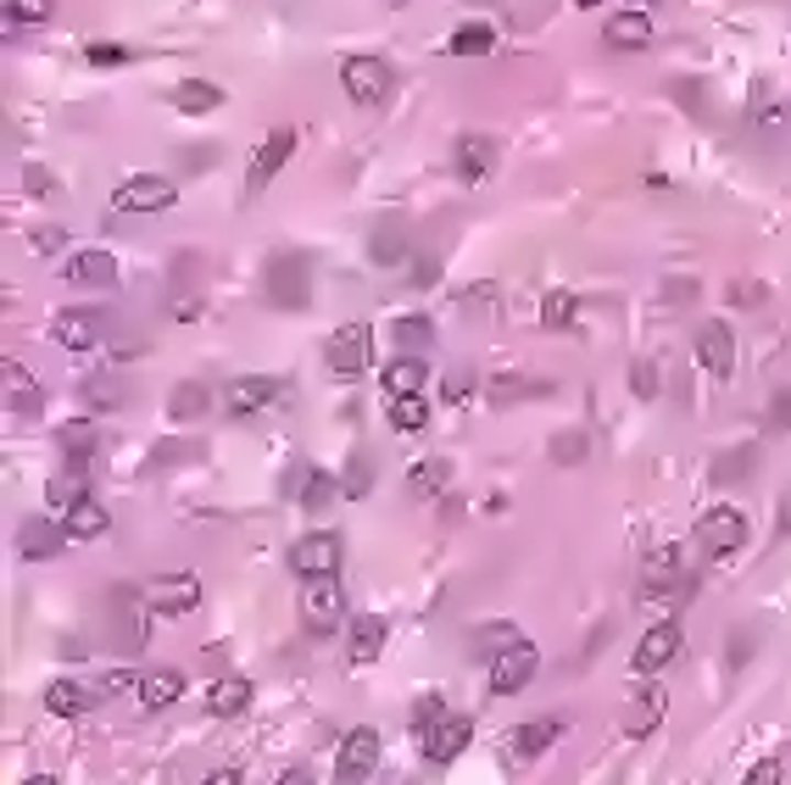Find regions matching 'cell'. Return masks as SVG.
Returning <instances> with one entry per match:
<instances>
[{
    "label": "cell",
    "instance_id": "cell-41",
    "mask_svg": "<svg viewBox=\"0 0 791 785\" xmlns=\"http://www.w3.org/2000/svg\"><path fill=\"white\" fill-rule=\"evenodd\" d=\"M574 318H580V301H574L569 290H547V296H541V329L563 334V329H574Z\"/></svg>",
    "mask_w": 791,
    "mask_h": 785
},
{
    "label": "cell",
    "instance_id": "cell-17",
    "mask_svg": "<svg viewBox=\"0 0 791 785\" xmlns=\"http://www.w3.org/2000/svg\"><path fill=\"white\" fill-rule=\"evenodd\" d=\"M696 363L708 368L714 379L736 374V334H730V323H719V318L696 323Z\"/></svg>",
    "mask_w": 791,
    "mask_h": 785
},
{
    "label": "cell",
    "instance_id": "cell-21",
    "mask_svg": "<svg viewBox=\"0 0 791 785\" xmlns=\"http://www.w3.org/2000/svg\"><path fill=\"white\" fill-rule=\"evenodd\" d=\"M452 167H458L463 185H485L491 173H496V140H491V134H458Z\"/></svg>",
    "mask_w": 791,
    "mask_h": 785
},
{
    "label": "cell",
    "instance_id": "cell-43",
    "mask_svg": "<svg viewBox=\"0 0 791 785\" xmlns=\"http://www.w3.org/2000/svg\"><path fill=\"white\" fill-rule=\"evenodd\" d=\"M340 490H345L351 501H363V496L374 490V457H369V452H358V457L345 463V474H340Z\"/></svg>",
    "mask_w": 791,
    "mask_h": 785
},
{
    "label": "cell",
    "instance_id": "cell-25",
    "mask_svg": "<svg viewBox=\"0 0 791 785\" xmlns=\"http://www.w3.org/2000/svg\"><path fill=\"white\" fill-rule=\"evenodd\" d=\"M602 45H613V51H647L652 45V18L647 12H613L602 23Z\"/></svg>",
    "mask_w": 791,
    "mask_h": 785
},
{
    "label": "cell",
    "instance_id": "cell-61",
    "mask_svg": "<svg viewBox=\"0 0 791 785\" xmlns=\"http://www.w3.org/2000/svg\"><path fill=\"white\" fill-rule=\"evenodd\" d=\"M474 7H496V0H474Z\"/></svg>",
    "mask_w": 791,
    "mask_h": 785
},
{
    "label": "cell",
    "instance_id": "cell-24",
    "mask_svg": "<svg viewBox=\"0 0 791 785\" xmlns=\"http://www.w3.org/2000/svg\"><path fill=\"white\" fill-rule=\"evenodd\" d=\"M67 541H73V535H67V523H51V518H29L23 530H18V552H23L29 563H45V557H56Z\"/></svg>",
    "mask_w": 791,
    "mask_h": 785
},
{
    "label": "cell",
    "instance_id": "cell-33",
    "mask_svg": "<svg viewBox=\"0 0 791 785\" xmlns=\"http://www.w3.org/2000/svg\"><path fill=\"white\" fill-rule=\"evenodd\" d=\"M391 340L402 345L407 357H429V352H435V323L418 318V312H413V318H396V323H391Z\"/></svg>",
    "mask_w": 791,
    "mask_h": 785
},
{
    "label": "cell",
    "instance_id": "cell-42",
    "mask_svg": "<svg viewBox=\"0 0 791 785\" xmlns=\"http://www.w3.org/2000/svg\"><path fill=\"white\" fill-rule=\"evenodd\" d=\"M84 496H90V479L73 474V468H67V474H56V479L45 485V501H51L56 512H67V507H73V501H84Z\"/></svg>",
    "mask_w": 791,
    "mask_h": 785
},
{
    "label": "cell",
    "instance_id": "cell-39",
    "mask_svg": "<svg viewBox=\"0 0 791 785\" xmlns=\"http://www.w3.org/2000/svg\"><path fill=\"white\" fill-rule=\"evenodd\" d=\"M7 385H12V418H40L45 412V390L40 385H23V368L18 363H7Z\"/></svg>",
    "mask_w": 791,
    "mask_h": 785
},
{
    "label": "cell",
    "instance_id": "cell-52",
    "mask_svg": "<svg viewBox=\"0 0 791 785\" xmlns=\"http://www.w3.org/2000/svg\"><path fill=\"white\" fill-rule=\"evenodd\" d=\"M780 429H791V390L769 396V434H780Z\"/></svg>",
    "mask_w": 791,
    "mask_h": 785
},
{
    "label": "cell",
    "instance_id": "cell-7",
    "mask_svg": "<svg viewBox=\"0 0 791 785\" xmlns=\"http://www.w3.org/2000/svg\"><path fill=\"white\" fill-rule=\"evenodd\" d=\"M340 563H345V541H340L334 530H312V535H301V541L290 546V574H296V579L340 574Z\"/></svg>",
    "mask_w": 791,
    "mask_h": 785
},
{
    "label": "cell",
    "instance_id": "cell-37",
    "mask_svg": "<svg viewBox=\"0 0 791 785\" xmlns=\"http://www.w3.org/2000/svg\"><path fill=\"white\" fill-rule=\"evenodd\" d=\"M385 412H391V429H402V434H418V429L429 423L424 390H413V396H385Z\"/></svg>",
    "mask_w": 791,
    "mask_h": 785
},
{
    "label": "cell",
    "instance_id": "cell-30",
    "mask_svg": "<svg viewBox=\"0 0 791 785\" xmlns=\"http://www.w3.org/2000/svg\"><path fill=\"white\" fill-rule=\"evenodd\" d=\"M62 523H67V535H73V541H96V535H107V530H112V518H107V507H101L96 496L73 501V507L62 512Z\"/></svg>",
    "mask_w": 791,
    "mask_h": 785
},
{
    "label": "cell",
    "instance_id": "cell-4",
    "mask_svg": "<svg viewBox=\"0 0 791 785\" xmlns=\"http://www.w3.org/2000/svg\"><path fill=\"white\" fill-rule=\"evenodd\" d=\"M323 363H329L334 379L369 374V363H374V329H369L363 318H358V323H340V329L323 340Z\"/></svg>",
    "mask_w": 791,
    "mask_h": 785
},
{
    "label": "cell",
    "instance_id": "cell-51",
    "mask_svg": "<svg viewBox=\"0 0 791 785\" xmlns=\"http://www.w3.org/2000/svg\"><path fill=\"white\" fill-rule=\"evenodd\" d=\"M513 641H518L513 624H485V630L474 635V646H485V652H502V646H513Z\"/></svg>",
    "mask_w": 791,
    "mask_h": 785
},
{
    "label": "cell",
    "instance_id": "cell-13",
    "mask_svg": "<svg viewBox=\"0 0 791 785\" xmlns=\"http://www.w3.org/2000/svg\"><path fill=\"white\" fill-rule=\"evenodd\" d=\"M691 596H696V574H647L636 590L641 613H658V619H674Z\"/></svg>",
    "mask_w": 791,
    "mask_h": 785
},
{
    "label": "cell",
    "instance_id": "cell-38",
    "mask_svg": "<svg viewBox=\"0 0 791 785\" xmlns=\"http://www.w3.org/2000/svg\"><path fill=\"white\" fill-rule=\"evenodd\" d=\"M96 441H101V429H96L90 418H67V423L56 429V446H62L67 457H90Z\"/></svg>",
    "mask_w": 791,
    "mask_h": 785
},
{
    "label": "cell",
    "instance_id": "cell-47",
    "mask_svg": "<svg viewBox=\"0 0 791 785\" xmlns=\"http://www.w3.org/2000/svg\"><path fill=\"white\" fill-rule=\"evenodd\" d=\"M84 56H90V67H123V62H134V51H129V45H118V40H96V45H84Z\"/></svg>",
    "mask_w": 791,
    "mask_h": 785
},
{
    "label": "cell",
    "instance_id": "cell-35",
    "mask_svg": "<svg viewBox=\"0 0 791 785\" xmlns=\"http://www.w3.org/2000/svg\"><path fill=\"white\" fill-rule=\"evenodd\" d=\"M447 485H452V463L447 457H424V463L407 468V490L413 496H441Z\"/></svg>",
    "mask_w": 791,
    "mask_h": 785
},
{
    "label": "cell",
    "instance_id": "cell-19",
    "mask_svg": "<svg viewBox=\"0 0 791 785\" xmlns=\"http://www.w3.org/2000/svg\"><path fill=\"white\" fill-rule=\"evenodd\" d=\"M380 769V730H351L340 741V758H334V780H369Z\"/></svg>",
    "mask_w": 791,
    "mask_h": 785
},
{
    "label": "cell",
    "instance_id": "cell-29",
    "mask_svg": "<svg viewBox=\"0 0 791 785\" xmlns=\"http://www.w3.org/2000/svg\"><path fill=\"white\" fill-rule=\"evenodd\" d=\"M251 679L245 674H223V679H212V690H207V714L212 719H240L245 708H251Z\"/></svg>",
    "mask_w": 791,
    "mask_h": 785
},
{
    "label": "cell",
    "instance_id": "cell-53",
    "mask_svg": "<svg viewBox=\"0 0 791 785\" xmlns=\"http://www.w3.org/2000/svg\"><path fill=\"white\" fill-rule=\"evenodd\" d=\"M407 279H413L418 290H424V285H435V279H441V256H429V251H424V256H413V274H407Z\"/></svg>",
    "mask_w": 791,
    "mask_h": 785
},
{
    "label": "cell",
    "instance_id": "cell-26",
    "mask_svg": "<svg viewBox=\"0 0 791 785\" xmlns=\"http://www.w3.org/2000/svg\"><path fill=\"white\" fill-rule=\"evenodd\" d=\"M663 708H669V696H663L658 685L636 690V696H630V703H625V736H630V741L652 736V730L663 725Z\"/></svg>",
    "mask_w": 791,
    "mask_h": 785
},
{
    "label": "cell",
    "instance_id": "cell-3",
    "mask_svg": "<svg viewBox=\"0 0 791 785\" xmlns=\"http://www.w3.org/2000/svg\"><path fill=\"white\" fill-rule=\"evenodd\" d=\"M340 84L358 107H385L396 96V67L385 56H345L340 62Z\"/></svg>",
    "mask_w": 791,
    "mask_h": 785
},
{
    "label": "cell",
    "instance_id": "cell-6",
    "mask_svg": "<svg viewBox=\"0 0 791 785\" xmlns=\"http://www.w3.org/2000/svg\"><path fill=\"white\" fill-rule=\"evenodd\" d=\"M279 490H285V501H296V507H307V512H323V507L340 496V479L323 474L318 463H290V468L279 474Z\"/></svg>",
    "mask_w": 791,
    "mask_h": 785
},
{
    "label": "cell",
    "instance_id": "cell-59",
    "mask_svg": "<svg viewBox=\"0 0 791 785\" xmlns=\"http://www.w3.org/2000/svg\"><path fill=\"white\" fill-rule=\"evenodd\" d=\"M90 396H96V407H123V396L107 390V385H90Z\"/></svg>",
    "mask_w": 791,
    "mask_h": 785
},
{
    "label": "cell",
    "instance_id": "cell-11",
    "mask_svg": "<svg viewBox=\"0 0 791 785\" xmlns=\"http://www.w3.org/2000/svg\"><path fill=\"white\" fill-rule=\"evenodd\" d=\"M179 201V185L162 179V173H140V179H123L112 190V212H167Z\"/></svg>",
    "mask_w": 791,
    "mask_h": 785
},
{
    "label": "cell",
    "instance_id": "cell-32",
    "mask_svg": "<svg viewBox=\"0 0 791 785\" xmlns=\"http://www.w3.org/2000/svg\"><path fill=\"white\" fill-rule=\"evenodd\" d=\"M84 708H90V690H84L78 679H51L45 685V714L51 719H78Z\"/></svg>",
    "mask_w": 791,
    "mask_h": 785
},
{
    "label": "cell",
    "instance_id": "cell-22",
    "mask_svg": "<svg viewBox=\"0 0 791 785\" xmlns=\"http://www.w3.org/2000/svg\"><path fill=\"white\" fill-rule=\"evenodd\" d=\"M385 635H391V624L380 613H358V619L345 624V657L358 663V668H369L385 652Z\"/></svg>",
    "mask_w": 791,
    "mask_h": 785
},
{
    "label": "cell",
    "instance_id": "cell-44",
    "mask_svg": "<svg viewBox=\"0 0 791 785\" xmlns=\"http://www.w3.org/2000/svg\"><path fill=\"white\" fill-rule=\"evenodd\" d=\"M0 12H7V29H18V23H51V0H0Z\"/></svg>",
    "mask_w": 791,
    "mask_h": 785
},
{
    "label": "cell",
    "instance_id": "cell-2",
    "mask_svg": "<svg viewBox=\"0 0 791 785\" xmlns=\"http://www.w3.org/2000/svg\"><path fill=\"white\" fill-rule=\"evenodd\" d=\"M691 546H696V557L702 563H719V557H730V552H741L747 546V512L741 507H708L696 518V530H691Z\"/></svg>",
    "mask_w": 791,
    "mask_h": 785
},
{
    "label": "cell",
    "instance_id": "cell-48",
    "mask_svg": "<svg viewBox=\"0 0 791 785\" xmlns=\"http://www.w3.org/2000/svg\"><path fill=\"white\" fill-rule=\"evenodd\" d=\"M552 463H585V429L552 434Z\"/></svg>",
    "mask_w": 791,
    "mask_h": 785
},
{
    "label": "cell",
    "instance_id": "cell-56",
    "mask_svg": "<svg viewBox=\"0 0 791 785\" xmlns=\"http://www.w3.org/2000/svg\"><path fill=\"white\" fill-rule=\"evenodd\" d=\"M23 185H29V196H56V185H51V173H45V167H29V173H23Z\"/></svg>",
    "mask_w": 791,
    "mask_h": 785
},
{
    "label": "cell",
    "instance_id": "cell-12",
    "mask_svg": "<svg viewBox=\"0 0 791 785\" xmlns=\"http://www.w3.org/2000/svg\"><path fill=\"white\" fill-rule=\"evenodd\" d=\"M51 340L67 345V352H90V345L107 340V312L101 307H67L51 318Z\"/></svg>",
    "mask_w": 791,
    "mask_h": 785
},
{
    "label": "cell",
    "instance_id": "cell-5",
    "mask_svg": "<svg viewBox=\"0 0 791 785\" xmlns=\"http://www.w3.org/2000/svg\"><path fill=\"white\" fill-rule=\"evenodd\" d=\"M301 624L312 635H334L345 624V585H340V574L301 579Z\"/></svg>",
    "mask_w": 791,
    "mask_h": 785
},
{
    "label": "cell",
    "instance_id": "cell-40",
    "mask_svg": "<svg viewBox=\"0 0 791 785\" xmlns=\"http://www.w3.org/2000/svg\"><path fill=\"white\" fill-rule=\"evenodd\" d=\"M447 51H452V56H491V51H496V29H491V23H463V29L447 40Z\"/></svg>",
    "mask_w": 791,
    "mask_h": 785
},
{
    "label": "cell",
    "instance_id": "cell-18",
    "mask_svg": "<svg viewBox=\"0 0 791 785\" xmlns=\"http://www.w3.org/2000/svg\"><path fill=\"white\" fill-rule=\"evenodd\" d=\"M674 652H680V624H674V619H658V624L636 641L630 668H636L641 679H652L658 668H669V663H674Z\"/></svg>",
    "mask_w": 791,
    "mask_h": 785
},
{
    "label": "cell",
    "instance_id": "cell-16",
    "mask_svg": "<svg viewBox=\"0 0 791 785\" xmlns=\"http://www.w3.org/2000/svg\"><path fill=\"white\" fill-rule=\"evenodd\" d=\"M569 730V719H530V725H518L513 736H507V747H502V758H507V769H524V763H536L558 736Z\"/></svg>",
    "mask_w": 791,
    "mask_h": 785
},
{
    "label": "cell",
    "instance_id": "cell-14",
    "mask_svg": "<svg viewBox=\"0 0 791 785\" xmlns=\"http://www.w3.org/2000/svg\"><path fill=\"white\" fill-rule=\"evenodd\" d=\"M279 396H285V379H279V374H240V379L223 390V407H229L234 418H251V412H268Z\"/></svg>",
    "mask_w": 791,
    "mask_h": 785
},
{
    "label": "cell",
    "instance_id": "cell-31",
    "mask_svg": "<svg viewBox=\"0 0 791 785\" xmlns=\"http://www.w3.org/2000/svg\"><path fill=\"white\" fill-rule=\"evenodd\" d=\"M424 379H429V357H396L385 374H380V390L385 396H413V390H424Z\"/></svg>",
    "mask_w": 791,
    "mask_h": 785
},
{
    "label": "cell",
    "instance_id": "cell-8",
    "mask_svg": "<svg viewBox=\"0 0 791 785\" xmlns=\"http://www.w3.org/2000/svg\"><path fill=\"white\" fill-rule=\"evenodd\" d=\"M290 151H296V129H274L268 140L251 151V162H245V201L262 196V190L279 179V167L290 162Z\"/></svg>",
    "mask_w": 791,
    "mask_h": 785
},
{
    "label": "cell",
    "instance_id": "cell-36",
    "mask_svg": "<svg viewBox=\"0 0 791 785\" xmlns=\"http://www.w3.org/2000/svg\"><path fill=\"white\" fill-rule=\"evenodd\" d=\"M207 407H212V390H207L201 379H185V385H173V396H167V418H179V423L201 418Z\"/></svg>",
    "mask_w": 791,
    "mask_h": 785
},
{
    "label": "cell",
    "instance_id": "cell-50",
    "mask_svg": "<svg viewBox=\"0 0 791 785\" xmlns=\"http://www.w3.org/2000/svg\"><path fill=\"white\" fill-rule=\"evenodd\" d=\"M435 719H447V703H441V696H418V708H413V736H424Z\"/></svg>",
    "mask_w": 791,
    "mask_h": 785
},
{
    "label": "cell",
    "instance_id": "cell-57",
    "mask_svg": "<svg viewBox=\"0 0 791 785\" xmlns=\"http://www.w3.org/2000/svg\"><path fill=\"white\" fill-rule=\"evenodd\" d=\"M469 390H474V379H469V374H452V379H447V401H463Z\"/></svg>",
    "mask_w": 791,
    "mask_h": 785
},
{
    "label": "cell",
    "instance_id": "cell-1",
    "mask_svg": "<svg viewBox=\"0 0 791 785\" xmlns=\"http://www.w3.org/2000/svg\"><path fill=\"white\" fill-rule=\"evenodd\" d=\"M262 290L279 312H307L312 301V262L301 251H274L268 256V274H262Z\"/></svg>",
    "mask_w": 791,
    "mask_h": 785
},
{
    "label": "cell",
    "instance_id": "cell-10",
    "mask_svg": "<svg viewBox=\"0 0 791 785\" xmlns=\"http://www.w3.org/2000/svg\"><path fill=\"white\" fill-rule=\"evenodd\" d=\"M536 668H541V652H536L530 641L502 646V652L491 657V696H518L524 685L536 679Z\"/></svg>",
    "mask_w": 791,
    "mask_h": 785
},
{
    "label": "cell",
    "instance_id": "cell-58",
    "mask_svg": "<svg viewBox=\"0 0 791 785\" xmlns=\"http://www.w3.org/2000/svg\"><path fill=\"white\" fill-rule=\"evenodd\" d=\"M774 535H780V541H791V496H785V501H780V512H774Z\"/></svg>",
    "mask_w": 791,
    "mask_h": 785
},
{
    "label": "cell",
    "instance_id": "cell-28",
    "mask_svg": "<svg viewBox=\"0 0 791 785\" xmlns=\"http://www.w3.org/2000/svg\"><path fill=\"white\" fill-rule=\"evenodd\" d=\"M179 696H185V674H179V668H151V674H140V708H145V714H167Z\"/></svg>",
    "mask_w": 791,
    "mask_h": 785
},
{
    "label": "cell",
    "instance_id": "cell-46",
    "mask_svg": "<svg viewBox=\"0 0 791 785\" xmlns=\"http://www.w3.org/2000/svg\"><path fill=\"white\" fill-rule=\"evenodd\" d=\"M458 307H463V312H496V307H502V285H496V279L469 285V290L458 296Z\"/></svg>",
    "mask_w": 791,
    "mask_h": 785
},
{
    "label": "cell",
    "instance_id": "cell-23",
    "mask_svg": "<svg viewBox=\"0 0 791 785\" xmlns=\"http://www.w3.org/2000/svg\"><path fill=\"white\" fill-rule=\"evenodd\" d=\"M167 101H173V112H185V118H207V112H218L229 101V90L212 84V78H185V84H173L167 90Z\"/></svg>",
    "mask_w": 791,
    "mask_h": 785
},
{
    "label": "cell",
    "instance_id": "cell-20",
    "mask_svg": "<svg viewBox=\"0 0 791 785\" xmlns=\"http://www.w3.org/2000/svg\"><path fill=\"white\" fill-rule=\"evenodd\" d=\"M62 274H67V285H84V290H112V285H118V256L101 251V245L73 251Z\"/></svg>",
    "mask_w": 791,
    "mask_h": 785
},
{
    "label": "cell",
    "instance_id": "cell-54",
    "mask_svg": "<svg viewBox=\"0 0 791 785\" xmlns=\"http://www.w3.org/2000/svg\"><path fill=\"white\" fill-rule=\"evenodd\" d=\"M774 780H785V763H780V758H763L758 769H747V785H774Z\"/></svg>",
    "mask_w": 791,
    "mask_h": 785
},
{
    "label": "cell",
    "instance_id": "cell-49",
    "mask_svg": "<svg viewBox=\"0 0 791 785\" xmlns=\"http://www.w3.org/2000/svg\"><path fill=\"white\" fill-rule=\"evenodd\" d=\"M630 379H636V396H641V401H658L663 374H658V363H652V357H636V374H630Z\"/></svg>",
    "mask_w": 791,
    "mask_h": 785
},
{
    "label": "cell",
    "instance_id": "cell-9",
    "mask_svg": "<svg viewBox=\"0 0 791 785\" xmlns=\"http://www.w3.org/2000/svg\"><path fill=\"white\" fill-rule=\"evenodd\" d=\"M140 596H145V613H151V619H173V613H190V607H201V579H196V574H162V579H151Z\"/></svg>",
    "mask_w": 791,
    "mask_h": 785
},
{
    "label": "cell",
    "instance_id": "cell-27",
    "mask_svg": "<svg viewBox=\"0 0 791 785\" xmlns=\"http://www.w3.org/2000/svg\"><path fill=\"white\" fill-rule=\"evenodd\" d=\"M369 262H374V268H407V223H402V218L374 223V234H369Z\"/></svg>",
    "mask_w": 791,
    "mask_h": 785
},
{
    "label": "cell",
    "instance_id": "cell-34",
    "mask_svg": "<svg viewBox=\"0 0 791 785\" xmlns=\"http://www.w3.org/2000/svg\"><path fill=\"white\" fill-rule=\"evenodd\" d=\"M747 101H752V123H758L763 134H774V129H785V123H791V107L774 96V84H752V96H747Z\"/></svg>",
    "mask_w": 791,
    "mask_h": 785
},
{
    "label": "cell",
    "instance_id": "cell-15",
    "mask_svg": "<svg viewBox=\"0 0 791 785\" xmlns=\"http://www.w3.org/2000/svg\"><path fill=\"white\" fill-rule=\"evenodd\" d=\"M469 741H474V719H469V714H447V719H435V725L418 736V752H424L429 763H452Z\"/></svg>",
    "mask_w": 791,
    "mask_h": 785
},
{
    "label": "cell",
    "instance_id": "cell-55",
    "mask_svg": "<svg viewBox=\"0 0 791 785\" xmlns=\"http://www.w3.org/2000/svg\"><path fill=\"white\" fill-rule=\"evenodd\" d=\"M62 240H67L62 229H40V234H29V245H34L40 256H56V251H62Z\"/></svg>",
    "mask_w": 791,
    "mask_h": 785
},
{
    "label": "cell",
    "instance_id": "cell-60",
    "mask_svg": "<svg viewBox=\"0 0 791 785\" xmlns=\"http://www.w3.org/2000/svg\"><path fill=\"white\" fill-rule=\"evenodd\" d=\"M574 7H585V12H591V7H602V0H574Z\"/></svg>",
    "mask_w": 791,
    "mask_h": 785
},
{
    "label": "cell",
    "instance_id": "cell-45",
    "mask_svg": "<svg viewBox=\"0 0 791 785\" xmlns=\"http://www.w3.org/2000/svg\"><path fill=\"white\" fill-rule=\"evenodd\" d=\"M547 390H552L547 379H518V374H502V379L491 385V396H496L502 407H507V401H518V396H547Z\"/></svg>",
    "mask_w": 791,
    "mask_h": 785
}]
</instances>
